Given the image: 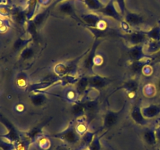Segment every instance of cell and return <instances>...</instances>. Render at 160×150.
<instances>
[{
  "mask_svg": "<svg viewBox=\"0 0 160 150\" xmlns=\"http://www.w3.org/2000/svg\"><path fill=\"white\" fill-rule=\"evenodd\" d=\"M6 13H7V10L6 9V8L4 6H0V14L5 16Z\"/></svg>",
  "mask_w": 160,
  "mask_h": 150,
  "instance_id": "obj_1",
  "label": "cell"
},
{
  "mask_svg": "<svg viewBox=\"0 0 160 150\" xmlns=\"http://www.w3.org/2000/svg\"><path fill=\"white\" fill-rule=\"evenodd\" d=\"M6 31V25L3 24L0 27V32H5Z\"/></svg>",
  "mask_w": 160,
  "mask_h": 150,
  "instance_id": "obj_2",
  "label": "cell"
}]
</instances>
